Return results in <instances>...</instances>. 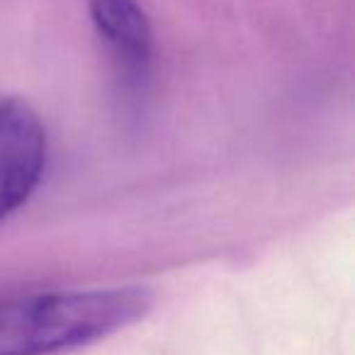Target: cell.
Wrapping results in <instances>:
<instances>
[{
    "label": "cell",
    "mask_w": 355,
    "mask_h": 355,
    "mask_svg": "<svg viewBox=\"0 0 355 355\" xmlns=\"http://www.w3.org/2000/svg\"><path fill=\"white\" fill-rule=\"evenodd\" d=\"M46 168V129L30 103L0 98V222L32 198Z\"/></svg>",
    "instance_id": "obj_2"
},
{
    "label": "cell",
    "mask_w": 355,
    "mask_h": 355,
    "mask_svg": "<svg viewBox=\"0 0 355 355\" xmlns=\"http://www.w3.org/2000/svg\"><path fill=\"white\" fill-rule=\"evenodd\" d=\"M141 285L0 297V355H59L114 336L151 311Z\"/></svg>",
    "instance_id": "obj_1"
},
{
    "label": "cell",
    "mask_w": 355,
    "mask_h": 355,
    "mask_svg": "<svg viewBox=\"0 0 355 355\" xmlns=\"http://www.w3.org/2000/svg\"><path fill=\"white\" fill-rule=\"evenodd\" d=\"M90 22L119 69L132 80H144L153 66L156 42L146 10L139 0H85Z\"/></svg>",
    "instance_id": "obj_3"
}]
</instances>
